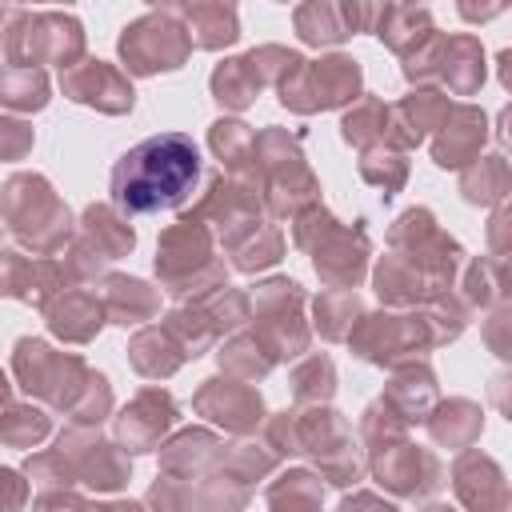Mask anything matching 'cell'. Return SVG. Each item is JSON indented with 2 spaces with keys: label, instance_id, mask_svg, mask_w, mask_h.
I'll list each match as a JSON object with an SVG mask.
<instances>
[{
  "label": "cell",
  "instance_id": "cell-1",
  "mask_svg": "<svg viewBox=\"0 0 512 512\" xmlns=\"http://www.w3.org/2000/svg\"><path fill=\"white\" fill-rule=\"evenodd\" d=\"M200 176V152L184 132H160L128 148L112 168V200L124 212L172 208Z\"/></svg>",
  "mask_w": 512,
  "mask_h": 512
},
{
  "label": "cell",
  "instance_id": "cell-5",
  "mask_svg": "<svg viewBox=\"0 0 512 512\" xmlns=\"http://www.w3.org/2000/svg\"><path fill=\"white\" fill-rule=\"evenodd\" d=\"M188 20H192V32H204L200 36L204 48H216V44L236 40V16H232V8H192Z\"/></svg>",
  "mask_w": 512,
  "mask_h": 512
},
{
  "label": "cell",
  "instance_id": "cell-9",
  "mask_svg": "<svg viewBox=\"0 0 512 512\" xmlns=\"http://www.w3.org/2000/svg\"><path fill=\"white\" fill-rule=\"evenodd\" d=\"M100 512H140V508H128V504H116V508H100Z\"/></svg>",
  "mask_w": 512,
  "mask_h": 512
},
{
  "label": "cell",
  "instance_id": "cell-3",
  "mask_svg": "<svg viewBox=\"0 0 512 512\" xmlns=\"http://www.w3.org/2000/svg\"><path fill=\"white\" fill-rule=\"evenodd\" d=\"M64 88H68V96H72V100H80V104H104V100H100V92H112L120 104H128V108H132V88H128V84H124L108 64H100V60H88L84 68L68 72Z\"/></svg>",
  "mask_w": 512,
  "mask_h": 512
},
{
  "label": "cell",
  "instance_id": "cell-8",
  "mask_svg": "<svg viewBox=\"0 0 512 512\" xmlns=\"http://www.w3.org/2000/svg\"><path fill=\"white\" fill-rule=\"evenodd\" d=\"M24 504V484L16 480V472L0 468V512H16Z\"/></svg>",
  "mask_w": 512,
  "mask_h": 512
},
{
  "label": "cell",
  "instance_id": "cell-7",
  "mask_svg": "<svg viewBox=\"0 0 512 512\" xmlns=\"http://www.w3.org/2000/svg\"><path fill=\"white\" fill-rule=\"evenodd\" d=\"M28 140H32V132H28L24 124L0 120V156H20V152L28 148Z\"/></svg>",
  "mask_w": 512,
  "mask_h": 512
},
{
  "label": "cell",
  "instance_id": "cell-2",
  "mask_svg": "<svg viewBox=\"0 0 512 512\" xmlns=\"http://www.w3.org/2000/svg\"><path fill=\"white\" fill-rule=\"evenodd\" d=\"M120 52H124L132 72L180 68V60L188 56V40H184V28H176L160 16H148V20L128 28V36L120 40Z\"/></svg>",
  "mask_w": 512,
  "mask_h": 512
},
{
  "label": "cell",
  "instance_id": "cell-6",
  "mask_svg": "<svg viewBox=\"0 0 512 512\" xmlns=\"http://www.w3.org/2000/svg\"><path fill=\"white\" fill-rule=\"evenodd\" d=\"M44 428H48V420L32 408H16L0 420V436H8V440H40Z\"/></svg>",
  "mask_w": 512,
  "mask_h": 512
},
{
  "label": "cell",
  "instance_id": "cell-4",
  "mask_svg": "<svg viewBox=\"0 0 512 512\" xmlns=\"http://www.w3.org/2000/svg\"><path fill=\"white\" fill-rule=\"evenodd\" d=\"M0 100L12 104V108H40L48 100V84L36 68L28 64H16L0 76Z\"/></svg>",
  "mask_w": 512,
  "mask_h": 512
}]
</instances>
